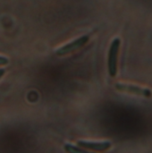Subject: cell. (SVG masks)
Instances as JSON below:
<instances>
[{
	"label": "cell",
	"mask_w": 152,
	"mask_h": 153,
	"mask_svg": "<svg viewBox=\"0 0 152 153\" xmlns=\"http://www.w3.org/2000/svg\"><path fill=\"white\" fill-rule=\"evenodd\" d=\"M121 40L118 38H116L109 48L108 52V74L110 76L115 77L117 74V57H118V52L120 48Z\"/></svg>",
	"instance_id": "1"
},
{
	"label": "cell",
	"mask_w": 152,
	"mask_h": 153,
	"mask_svg": "<svg viewBox=\"0 0 152 153\" xmlns=\"http://www.w3.org/2000/svg\"><path fill=\"white\" fill-rule=\"evenodd\" d=\"M90 39V36L89 35H83L64 46H62L60 48H58L56 51V54L59 56H65V55H68V54H71L78 49H80L81 48H82Z\"/></svg>",
	"instance_id": "2"
},
{
	"label": "cell",
	"mask_w": 152,
	"mask_h": 153,
	"mask_svg": "<svg viewBox=\"0 0 152 153\" xmlns=\"http://www.w3.org/2000/svg\"><path fill=\"white\" fill-rule=\"evenodd\" d=\"M115 87L119 91L132 93V94L142 96V97L150 98L152 95V92L151 90H149L147 88H142V87H139V86H136V85H133V84H126V83L118 82V83H116Z\"/></svg>",
	"instance_id": "3"
},
{
	"label": "cell",
	"mask_w": 152,
	"mask_h": 153,
	"mask_svg": "<svg viewBox=\"0 0 152 153\" xmlns=\"http://www.w3.org/2000/svg\"><path fill=\"white\" fill-rule=\"evenodd\" d=\"M77 144L84 149L96 151V152H106L111 148L112 144L110 142H90V141H78Z\"/></svg>",
	"instance_id": "4"
},
{
	"label": "cell",
	"mask_w": 152,
	"mask_h": 153,
	"mask_svg": "<svg viewBox=\"0 0 152 153\" xmlns=\"http://www.w3.org/2000/svg\"><path fill=\"white\" fill-rule=\"evenodd\" d=\"M65 150L68 153H94V152H90L88 151H85L83 149H81L79 147H76L71 143H66L65 145Z\"/></svg>",
	"instance_id": "5"
},
{
	"label": "cell",
	"mask_w": 152,
	"mask_h": 153,
	"mask_svg": "<svg viewBox=\"0 0 152 153\" xmlns=\"http://www.w3.org/2000/svg\"><path fill=\"white\" fill-rule=\"evenodd\" d=\"M6 64H8V59L4 56H0V65H4Z\"/></svg>",
	"instance_id": "6"
},
{
	"label": "cell",
	"mask_w": 152,
	"mask_h": 153,
	"mask_svg": "<svg viewBox=\"0 0 152 153\" xmlns=\"http://www.w3.org/2000/svg\"><path fill=\"white\" fill-rule=\"evenodd\" d=\"M4 72H5V71H4V69H3V68H0V78H1V77L4 75Z\"/></svg>",
	"instance_id": "7"
}]
</instances>
